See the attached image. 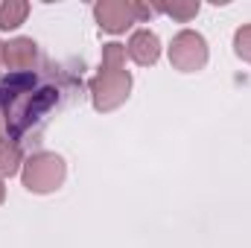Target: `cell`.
<instances>
[{
  "mask_svg": "<svg viewBox=\"0 0 251 248\" xmlns=\"http://www.w3.org/2000/svg\"><path fill=\"white\" fill-rule=\"evenodd\" d=\"M64 88L59 85L56 73H6L0 79V111L12 140L26 137L47 123V117L59 108Z\"/></svg>",
  "mask_w": 251,
  "mask_h": 248,
  "instance_id": "1",
  "label": "cell"
},
{
  "mask_svg": "<svg viewBox=\"0 0 251 248\" xmlns=\"http://www.w3.org/2000/svg\"><path fill=\"white\" fill-rule=\"evenodd\" d=\"M91 102L100 114L117 111L131 94V73L126 70V47L117 41L102 44V62L97 76L88 82Z\"/></svg>",
  "mask_w": 251,
  "mask_h": 248,
  "instance_id": "2",
  "label": "cell"
},
{
  "mask_svg": "<svg viewBox=\"0 0 251 248\" xmlns=\"http://www.w3.org/2000/svg\"><path fill=\"white\" fill-rule=\"evenodd\" d=\"M64 175H67V164L56 152H32L21 167V181L35 196L56 193L64 184Z\"/></svg>",
  "mask_w": 251,
  "mask_h": 248,
  "instance_id": "3",
  "label": "cell"
},
{
  "mask_svg": "<svg viewBox=\"0 0 251 248\" xmlns=\"http://www.w3.org/2000/svg\"><path fill=\"white\" fill-rule=\"evenodd\" d=\"M207 41L196 29H181L170 41V64L181 73H196L207 64Z\"/></svg>",
  "mask_w": 251,
  "mask_h": 248,
  "instance_id": "4",
  "label": "cell"
},
{
  "mask_svg": "<svg viewBox=\"0 0 251 248\" xmlns=\"http://www.w3.org/2000/svg\"><path fill=\"white\" fill-rule=\"evenodd\" d=\"M94 18L108 35H123L126 29H131V24H137L131 0H100L94 3Z\"/></svg>",
  "mask_w": 251,
  "mask_h": 248,
  "instance_id": "5",
  "label": "cell"
},
{
  "mask_svg": "<svg viewBox=\"0 0 251 248\" xmlns=\"http://www.w3.org/2000/svg\"><path fill=\"white\" fill-rule=\"evenodd\" d=\"M3 64L9 73H26V70H35L38 64V44L32 38H12L3 44Z\"/></svg>",
  "mask_w": 251,
  "mask_h": 248,
  "instance_id": "6",
  "label": "cell"
},
{
  "mask_svg": "<svg viewBox=\"0 0 251 248\" xmlns=\"http://www.w3.org/2000/svg\"><path fill=\"white\" fill-rule=\"evenodd\" d=\"M126 53H128V59L134 64L152 67L161 59V38L152 29H137V32H131V38L126 44Z\"/></svg>",
  "mask_w": 251,
  "mask_h": 248,
  "instance_id": "7",
  "label": "cell"
},
{
  "mask_svg": "<svg viewBox=\"0 0 251 248\" xmlns=\"http://www.w3.org/2000/svg\"><path fill=\"white\" fill-rule=\"evenodd\" d=\"M24 167V152L21 143L12 137H0V178H12Z\"/></svg>",
  "mask_w": 251,
  "mask_h": 248,
  "instance_id": "8",
  "label": "cell"
},
{
  "mask_svg": "<svg viewBox=\"0 0 251 248\" xmlns=\"http://www.w3.org/2000/svg\"><path fill=\"white\" fill-rule=\"evenodd\" d=\"M152 6H155V12L170 15V18L178 21V24H190V21L199 15V9H201L199 0H173V3H152Z\"/></svg>",
  "mask_w": 251,
  "mask_h": 248,
  "instance_id": "9",
  "label": "cell"
},
{
  "mask_svg": "<svg viewBox=\"0 0 251 248\" xmlns=\"http://www.w3.org/2000/svg\"><path fill=\"white\" fill-rule=\"evenodd\" d=\"M29 15V3L26 0H3L0 3V29H18Z\"/></svg>",
  "mask_w": 251,
  "mask_h": 248,
  "instance_id": "10",
  "label": "cell"
},
{
  "mask_svg": "<svg viewBox=\"0 0 251 248\" xmlns=\"http://www.w3.org/2000/svg\"><path fill=\"white\" fill-rule=\"evenodd\" d=\"M234 53H237L243 62L251 64V24L240 26V29L234 32Z\"/></svg>",
  "mask_w": 251,
  "mask_h": 248,
  "instance_id": "11",
  "label": "cell"
},
{
  "mask_svg": "<svg viewBox=\"0 0 251 248\" xmlns=\"http://www.w3.org/2000/svg\"><path fill=\"white\" fill-rule=\"evenodd\" d=\"M131 9H134V18H137V24H140V21H152V18L158 15L152 3L146 6V3H137V0H131Z\"/></svg>",
  "mask_w": 251,
  "mask_h": 248,
  "instance_id": "12",
  "label": "cell"
},
{
  "mask_svg": "<svg viewBox=\"0 0 251 248\" xmlns=\"http://www.w3.org/2000/svg\"><path fill=\"white\" fill-rule=\"evenodd\" d=\"M3 198H6V184H3V178H0V204H3Z\"/></svg>",
  "mask_w": 251,
  "mask_h": 248,
  "instance_id": "13",
  "label": "cell"
},
{
  "mask_svg": "<svg viewBox=\"0 0 251 248\" xmlns=\"http://www.w3.org/2000/svg\"><path fill=\"white\" fill-rule=\"evenodd\" d=\"M0 64H3V41H0Z\"/></svg>",
  "mask_w": 251,
  "mask_h": 248,
  "instance_id": "14",
  "label": "cell"
}]
</instances>
